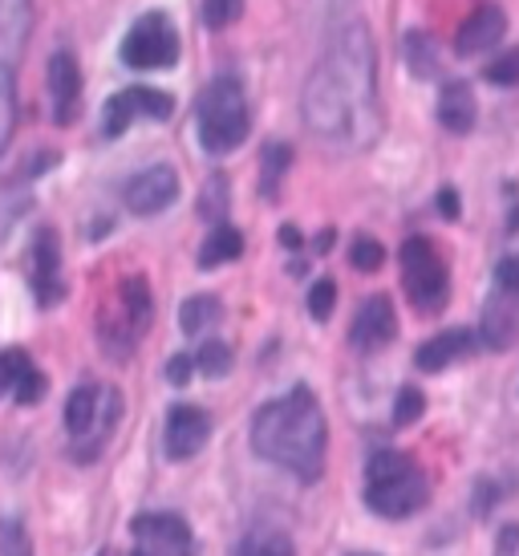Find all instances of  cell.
Instances as JSON below:
<instances>
[{
    "mask_svg": "<svg viewBox=\"0 0 519 556\" xmlns=\"http://www.w3.org/2000/svg\"><path fill=\"white\" fill-rule=\"evenodd\" d=\"M305 126L333 147H374L385 130L378 93V46L366 21H350L329 37L301 93Z\"/></svg>",
    "mask_w": 519,
    "mask_h": 556,
    "instance_id": "6da1fadb",
    "label": "cell"
},
{
    "mask_svg": "<svg viewBox=\"0 0 519 556\" xmlns=\"http://www.w3.org/2000/svg\"><path fill=\"white\" fill-rule=\"evenodd\" d=\"M252 451L273 467L296 476L301 483H317L325 471L329 427L317 394L308 387H292L289 394L264 402L252 415Z\"/></svg>",
    "mask_w": 519,
    "mask_h": 556,
    "instance_id": "7a4b0ae2",
    "label": "cell"
},
{
    "mask_svg": "<svg viewBox=\"0 0 519 556\" xmlns=\"http://www.w3.org/2000/svg\"><path fill=\"white\" fill-rule=\"evenodd\" d=\"M430 479L406 451L382 447L366 464V504L382 520H410L418 508H427Z\"/></svg>",
    "mask_w": 519,
    "mask_h": 556,
    "instance_id": "3957f363",
    "label": "cell"
},
{
    "mask_svg": "<svg viewBox=\"0 0 519 556\" xmlns=\"http://www.w3.org/2000/svg\"><path fill=\"white\" fill-rule=\"evenodd\" d=\"M195 130H199V147L207 155H231L240 151L252 130V110H248V93L240 86V78H219L199 93L195 106Z\"/></svg>",
    "mask_w": 519,
    "mask_h": 556,
    "instance_id": "277c9868",
    "label": "cell"
},
{
    "mask_svg": "<svg viewBox=\"0 0 519 556\" xmlns=\"http://www.w3.org/2000/svg\"><path fill=\"white\" fill-rule=\"evenodd\" d=\"M123 418V394L98 382H81L74 387L69 402H65V431H69V451L74 459L90 464L106 451L110 434Z\"/></svg>",
    "mask_w": 519,
    "mask_h": 556,
    "instance_id": "5b68a950",
    "label": "cell"
},
{
    "mask_svg": "<svg viewBox=\"0 0 519 556\" xmlns=\"http://www.w3.org/2000/svg\"><path fill=\"white\" fill-rule=\"evenodd\" d=\"M151 317H154V301L147 277H126L118 285L114 309H106L98 317V341H102V350L110 357H130L135 345L142 341V333L151 329Z\"/></svg>",
    "mask_w": 519,
    "mask_h": 556,
    "instance_id": "8992f818",
    "label": "cell"
},
{
    "mask_svg": "<svg viewBox=\"0 0 519 556\" xmlns=\"http://www.w3.org/2000/svg\"><path fill=\"white\" fill-rule=\"evenodd\" d=\"M397 261H402V289H406L414 309L443 313L451 301V273H446L439 248L430 244L427 236H410L397 252Z\"/></svg>",
    "mask_w": 519,
    "mask_h": 556,
    "instance_id": "52a82bcc",
    "label": "cell"
},
{
    "mask_svg": "<svg viewBox=\"0 0 519 556\" xmlns=\"http://www.w3.org/2000/svg\"><path fill=\"white\" fill-rule=\"evenodd\" d=\"M123 65L138 74H154V70H170L179 62V29L167 13H142L126 29L123 49H118Z\"/></svg>",
    "mask_w": 519,
    "mask_h": 556,
    "instance_id": "ba28073f",
    "label": "cell"
},
{
    "mask_svg": "<svg viewBox=\"0 0 519 556\" xmlns=\"http://www.w3.org/2000/svg\"><path fill=\"white\" fill-rule=\"evenodd\" d=\"M175 114V98L167 90H154V86H130L118 90L102 110V135L106 139H123L130 123L138 118H151V123H167Z\"/></svg>",
    "mask_w": 519,
    "mask_h": 556,
    "instance_id": "9c48e42d",
    "label": "cell"
},
{
    "mask_svg": "<svg viewBox=\"0 0 519 556\" xmlns=\"http://www.w3.org/2000/svg\"><path fill=\"white\" fill-rule=\"evenodd\" d=\"M135 548L130 556H195V536L175 511H142L130 525Z\"/></svg>",
    "mask_w": 519,
    "mask_h": 556,
    "instance_id": "30bf717a",
    "label": "cell"
},
{
    "mask_svg": "<svg viewBox=\"0 0 519 556\" xmlns=\"http://www.w3.org/2000/svg\"><path fill=\"white\" fill-rule=\"evenodd\" d=\"M29 289L37 296V305H58L65 296V277H62V240L53 228H37L29 244Z\"/></svg>",
    "mask_w": 519,
    "mask_h": 556,
    "instance_id": "8fae6325",
    "label": "cell"
},
{
    "mask_svg": "<svg viewBox=\"0 0 519 556\" xmlns=\"http://www.w3.org/2000/svg\"><path fill=\"white\" fill-rule=\"evenodd\" d=\"M175 200H179V170L170 163H154V167L138 170L123 187V203L135 216H159Z\"/></svg>",
    "mask_w": 519,
    "mask_h": 556,
    "instance_id": "7c38bea8",
    "label": "cell"
},
{
    "mask_svg": "<svg viewBox=\"0 0 519 556\" xmlns=\"http://www.w3.org/2000/svg\"><path fill=\"white\" fill-rule=\"evenodd\" d=\"M212 439V418L203 406H191V402H179L167 410V427H163V451L167 459L183 464V459H195L199 451L207 447Z\"/></svg>",
    "mask_w": 519,
    "mask_h": 556,
    "instance_id": "4fadbf2b",
    "label": "cell"
},
{
    "mask_svg": "<svg viewBox=\"0 0 519 556\" xmlns=\"http://www.w3.org/2000/svg\"><path fill=\"white\" fill-rule=\"evenodd\" d=\"M46 90H49V114L58 126H69L81 106V70H77L74 53L58 49L46 65Z\"/></svg>",
    "mask_w": 519,
    "mask_h": 556,
    "instance_id": "5bb4252c",
    "label": "cell"
},
{
    "mask_svg": "<svg viewBox=\"0 0 519 556\" xmlns=\"http://www.w3.org/2000/svg\"><path fill=\"white\" fill-rule=\"evenodd\" d=\"M397 333V317H394V305H390V296H366L362 301V309L353 313V325H350V345L353 350H362V354H374V350H382L390 345Z\"/></svg>",
    "mask_w": 519,
    "mask_h": 556,
    "instance_id": "9a60e30c",
    "label": "cell"
},
{
    "mask_svg": "<svg viewBox=\"0 0 519 556\" xmlns=\"http://www.w3.org/2000/svg\"><path fill=\"white\" fill-rule=\"evenodd\" d=\"M46 374L29 357V350H4L0 354V394L13 399L16 406H33L46 399Z\"/></svg>",
    "mask_w": 519,
    "mask_h": 556,
    "instance_id": "2e32d148",
    "label": "cell"
},
{
    "mask_svg": "<svg viewBox=\"0 0 519 556\" xmlns=\"http://www.w3.org/2000/svg\"><path fill=\"white\" fill-rule=\"evenodd\" d=\"M507 37V13L499 4H479L467 21H463V29L455 33V53L458 58H479V53H488L495 49L499 41Z\"/></svg>",
    "mask_w": 519,
    "mask_h": 556,
    "instance_id": "e0dca14e",
    "label": "cell"
},
{
    "mask_svg": "<svg viewBox=\"0 0 519 556\" xmlns=\"http://www.w3.org/2000/svg\"><path fill=\"white\" fill-rule=\"evenodd\" d=\"M479 333H483V345H488V350H507L519 333V296L495 289V293L488 296V305H483Z\"/></svg>",
    "mask_w": 519,
    "mask_h": 556,
    "instance_id": "ac0fdd59",
    "label": "cell"
},
{
    "mask_svg": "<svg viewBox=\"0 0 519 556\" xmlns=\"http://www.w3.org/2000/svg\"><path fill=\"white\" fill-rule=\"evenodd\" d=\"M471 350H474L471 329H443V333H434V338L422 341V345L414 350V366L422 374H439V370H446V366L463 362Z\"/></svg>",
    "mask_w": 519,
    "mask_h": 556,
    "instance_id": "d6986e66",
    "label": "cell"
},
{
    "mask_svg": "<svg viewBox=\"0 0 519 556\" xmlns=\"http://www.w3.org/2000/svg\"><path fill=\"white\" fill-rule=\"evenodd\" d=\"M439 123H443L446 135H471L474 123H479V102H474L471 81H443V90H439Z\"/></svg>",
    "mask_w": 519,
    "mask_h": 556,
    "instance_id": "ffe728a7",
    "label": "cell"
},
{
    "mask_svg": "<svg viewBox=\"0 0 519 556\" xmlns=\"http://www.w3.org/2000/svg\"><path fill=\"white\" fill-rule=\"evenodd\" d=\"M33 37V0H0V58L13 62Z\"/></svg>",
    "mask_w": 519,
    "mask_h": 556,
    "instance_id": "44dd1931",
    "label": "cell"
},
{
    "mask_svg": "<svg viewBox=\"0 0 519 556\" xmlns=\"http://www.w3.org/2000/svg\"><path fill=\"white\" fill-rule=\"evenodd\" d=\"M244 256V236L231 224H219L207 232V240L199 244V268H219V264H231Z\"/></svg>",
    "mask_w": 519,
    "mask_h": 556,
    "instance_id": "7402d4cb",
    "label": "cell"
},
{
    "mask_svg": "<svg viewBox=\"0 0 519 556\" xmlns=\"http://www.w3.org/2000/svg\"><path fill=\"white\" fill-rule=\"evenodd\" d=\"M219 317H224V305H219L212 293H195V296H187L183 305H179V329H183L187 338L207 333Z\"/></svg>",
    "mask_w": 519,
    "mask_h": 556,
    "instance_id": "603a6c76",
    "label": "cell"
},
{
    "mask_svg": "<svg viewBox=\"0 0 519 556\" xmlns=\"http://www.w3.org/2000/svg\"><path fill=\"white\" fill-rule=\"evenodd\" d=\"M16 135V74L13 62L0 58V159L9 155Z\"/></svg>",
    "mask_w": 519,
    "mask_h": 556,
    "instance_id": "cb8c5ba5",
    "label": "cell"
},
{
    "mask_svg": "<svg viewBox=\"0 0 519 556\" xmlns=\"http://www.w3.org/2000/svg\"><path fill=\"white\" fill-rule=\"evenodd\" d=\"M231 184L224 170H215L212 179H207V187H203V195H199V216L207 219L212 228H219V224H228V207H231Z\"/></svg>",
    "mask_w": 519,
    "mask_h": 556,
    "instance_id": "d4e9b609",
    "label": "cell"
},
{
    "mask_svg": "<svg viewBox=\"0 0 519 556\" xmlns=\"http://www.w3.org/2000/svg\"><path fill=\"white\" fill-rule=\"evenodd\" d=\"M292 167V151L284 142H268L264 147V175H260V195L264 200H276L280 195V179H284V170Z\"/></svg>",
    "mask_w": 519,
    "mask_h": 556,
    "instance_id": "484cf974",
    "label": "cell"
},
{
    "mask_svg": "<svg viewBox=\"0 0 519 556\" xmlns=\"http://www.w3.org/2000/svg\"><path fill=\"white\" fill-rule=\"evenodd\" d=\"M236 556H296V548H292V541L280 528H256V532L244 536Z\"/></svg>",
    "mask_w": 519,
    "mask_h": 556,
    "instance_id": "4316f807",
    "label": "cell"
},
{
    "mask_svg": "<svg viewBox=\"0 0 519 556\" xmlns=\"http://www.w3.org/2000/svg\"><path fill=\"white\" fill-rule=\"evenodd\" d=\"M406 62H410L414 78H434L439 74V49L430 41V33H406Z\"/></svg>",
    "mask_w": 519,
    "mask_h": 556,
    "instance_id": "83f0119b",
    "label": "cell"
},
{
    "mask_svg": "<svg viewBox=\"0 0 519 556\" xmlns=\"http://www.w3.org/2000/svg\"><path fill=\"white\" fill-rule=\"evenodd\" d=\"M29 212V187L9 179V184H0V240L9 236L16 219Z\"/></svg>",
    "mask_w": 519,
    "mask_h": 556,
    "instance_id": "f1b7e54d",
    "label": "cell"
},
{
    "mask_svg": "<svg viewBox=\"0 0 519 556\" xmlns=\"http://www.w3.org/2000/svg\"><path fill=\"white\" fill-rule=\"evenodd\" d=\"M199 374H207V378H224L231 370V350L228 341H203L195 354H191Z\"/></svg>",
    "mask_w": 519,
    "mask_h": 556,
    "instance_id": "f546056e",
    "label": "cell"
},
{
    "mask_svg": "<svg viewBox=\"0 0 519 556\" xmlns=\"http://www.w3.org/2000/svg\"><path fill=\"white\" fill-rule=\"evenodd\" d=\"M0 556H33L29 528L21 516H4L0 520Z\"/></svg>",
    "mask_w": 519,
    "mask_h": 556,
    "instance_id": "4dcf8cb0",
    "label": "cell"
},
{
    "mask_svg": "<svg viewBox=\"0 0 519 556\" xmlns=\"http://www.w3.org/2000/svg\"><path fill=\"white\" fill-rule=\"evenodd\" d=\"M350 264L357 268V273H378L385 264V248L374 240V236H353V244H350Z\"/></svg>",
    "mask_w": 519,
    "mask_h": 556,
    "instance_id": "1f68e13d",
    "label": "cell"
},
{
    "mask_svg": "<svg viewBox=\"0 0 519 556\" xmlns=\"http://www.w3.org/2000/svg\"><path fill=\"white\" fill-rule=\"evenodd\" d=\"M427 415V394L418 387H402L394 399V427H410Z\"/></svg>",
    "mask_w": 519,
    "mask_h": 556,
    "instance_id": "d6a6232c",
    "label": "cell"
},
{
    "mask_svg": "<svg viewBox=\"0 0 519 556\" xmlns=\"http://www.w3.org/2000/svg\"><path fill=\"white\" fill-rule=\"evenodd\" d=\"M337 309V280L321 277L313 280V289H308V317L313 321H329Z\"/></svg>",
    "mask_w": 519,
    "mask_h": 556,
    "instance_id": "836d02e7",
    "label": "cell"
},
{
    "mask_svg": "<svg viewBox=\"0 0 519 556\" xmlns=\"http://www.w3.org/2000/svg\"><path fill=\"white\" fill-rule=\"evenodd\" d=\"M240 13H244V0H203V25L215 33L236 25Z\"/></svg>",
    "mask_w": 519,
    "mask_h": 556,
    "instance_id": "e575fe53",
    "label": "cell"
},
{
    "mask_svg": "<svg viewBox=\"0 0 519 556\" xmlns=\"http://www.w3.org/2000/svg\"><path fill=\"white\" fill-rule=\"evenodd\" d=\"M483 81H491V86H519V49H507L504 58H495V62H488V70H483Z\"/></svg>",
    "mask_w": 519,
    "mask_h": 556,
    "instance_id": "d590c367",
    "label": "cell"
},
{
    "mask_svg": "<svg viewBox=\"0 0 519 556\" xmlns=\"http://www.w3.org/2000/svg\"><path fill=\"white\" fill-rule=\"evenodd\" d=\"M495 289L519 296V252H511V256H504V261L495 264Z\"/></svg>",
    "mask_w": 519,
    "mask_h": 556,
    "instance_id": "8d00e7d4",
    "label": "cell"
},
{
    "mask_svg": "<svg viewBox=\"0 0 519 556\" xmlns=\"http://www.w3.org/2000/svg\"><path fill=\"white\" fill-rule=\"evenodd\" d=\"M499 483H495V479H479V483H474V500H471V508H474V516H488L491 508H495V504H499Z\"/></svg>",
    "mask_w": 519,
    "mask_h": 556,
    "instance_id": "74e56055",
    "label": "cell"
},
{
    "mask_svg": "<svg viewBox=\"0 0 519 556\" xmlns=\"http://www.w3.org/2000/svg\"><path fill=\"white\" fill-rule=\"evenodd\" d=\"M195 374V362H191V354H175L167 362V382L170 387H187V378Z\"/></svg>",
    "mask_w": 519,
    "mask_h": 556,
    "instance_id": "f35d334b",
    "label": "cell"
},
{
    "mask_svg": "<svg viewBox=\"0 0 519 556\" xmlns=\"http://www.w3.org/2000/svg\"><path fill=\"white\" fill-rule=\"evenodd\" d=\"M434 203H439V216H443V219H458V212H463V207H458L455 187H443V191L434 195Z\"/></svg>",
    "mask_w": 519,
    "mask_h": 556,
    "instance_id": "ab89813d",
    "label": "cell"
},
{
    "mask_svg": "<svg viewBox=\"0 0 519 556\" xmlns=\"http://www.w3.org/2000/svg\"><path fill=\"white\" fill-rule=\"evenodd\" d=\"M499 556H516L519 553V525H504L499 528V541H495Z\"/></svg>",
    "mask_w": 519,
    "mask_h": 556,
    "instance_id": "60d3db41",
    "label": "cell"
},
{
    "mask_svg": "<svg viewBox=\"0 0 519 556\" xmlns=\"http://www.w3.org/2000/svg\"><path fill=\"white\" fill-rule=\"evenodd\" d=\"M280 244H284V248H301V244H305V236H301V228L284 224V228H280Z\"/></svg>",
    "mask_w": 519,
    "mask_h": 556,
    "instance_id": "b9f144b4",
    "label": "cell"
},
{
    "mask_svg": "<svg viewBox=\"0 0 519 556\" xmlns=\"http://www.w3.org/2000/svg\"><path fill=\"white\" fill-rule=\"evenodd\" d=\"M333 244H337V232H333V228H321V232H317V240H313V252H321V256H325Z\"/></svg>",
    "mask_w": 519,
    "mask_h": 556,
    "instance_id": "7bdbcfd3",
    "label": "cell"
},
{
    "mask_svg": "<svg viewBox=\"0 0 519 556\" xmlns=\"http://www.w3.org/2000/svg\"><path fill=\"white\" fill-rule=\"evenodd\" d=\"M350 556H374V553H350Z\"/></svg>",
    "mask_w": 519,
    "mask_h": 556,
    "instance_id": "ee69618b",
    "label": "cell"
},
{
    "mask_svg": "<svg viewBox=\"0 0 519 556\" xmlns=\"http://www.w3.org/2000/svg\"><path fill=\"white\" fill-rule=\"evenodd\" d=\"M98 556H114V553H98Z\"/></svg>",
    "mask_w": 519,
    "mask_h": 556,
    "instance_id": "f6af8a7d",
    "label": "cell"
}]
</instances>
